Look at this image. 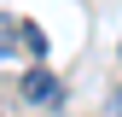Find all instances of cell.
<instances>
[{"label": "cell", "mask_w": 122, "mask_h": 117, "mask_svg": "<svg viewBox=\"0 0 122 117\" xmlns=\"http://www.w3.org/2000/svg\"><path fill=\"white\" fill-rule=\"evenodd\" d=\"M23 99H29V105H52V99H58V76H52V70H29V76H23Z\"/></svg>", "instance_id": "obj_1"}, {"label": "cell", "mask_w": 122, "mask_h": 117, "mask_svg": "<svg viewBox=\"0 0 122 117\" xmlns=\"http://www.w3.org/2000/svg\"><path fill=\"white\" fill-rule=\"evenodd\" d=\"M18 41H29V53H47V29H41V23H18Z\"/></svg>", "instance_id": "obj_2"}, {"label": "cell", "mask_w": 122, "mask_h": 117, "mask_svg": "<svg viewBox=\"0 0 122 117\" xmlns=\"http://www.w3.org/2000/svg\"><path fill=\"white\" fill-rule=\"evenodd\" d=\"M12 47H18V23H12V18H0V58H6Z\"/></svg>", "instance_id": "obj_3"}, {"label": "cell", "mask_w": 122, "mask_h": 117, "mask_svg": "<svg viewBox=\"0 0 122 117\" xmlns=\"http://www.w3.org/2000/svg\"><path fill=\"white\" fill-rule=\"evenodd\" d=\"M111 111H122V88H116V99H111Z\"/></svg>", "instance_id": "obj_4"}, {"label": "cell", "mask_w": 122, "mask_h": 117, "mask_svg": "<svg viewBox=\"0 0 122 117\" xmlns=\"http://www.w3.org/2000/svg\"><path fill=\"white\" fill-rule=\"evenodd\" d=\"M111 117H122V111H111Z\"/></svg>", "instance_id": "obj_5"}]
</instances>
